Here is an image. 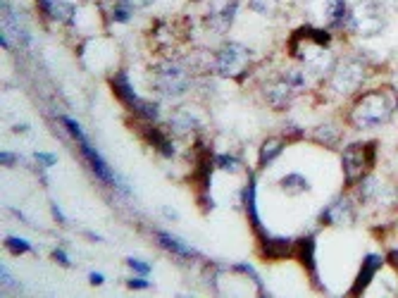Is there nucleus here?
Listing matches in <instances>:
<instances>
[{
	"instance_id": "nucleus-1",
	"label": "nucleus",
	"mask_w": 398,
	"mask_h": 298,
	"mask_svg": "<svg viewBox=\"0 0 398 298\" xmlns=\"http://www.w3.org/2000/svg\"><path fill=\"white\" fill-rule=\"evenodd\" d=\"M396 113V91L391 86H377L360 93L351 103L346 113V125L356 132H372V129L387 125Z\"/></svg>"
},
{
	"instance_id": "nucleus-2",
	"label": "nucleus",
	"mask_w": 398,
	"mask_h": 298,
	"mask_svg": "<svg viewBox=\"0 0 398 298\" xmlns=\"http://www.w3.org/2000/svg\"><path fill=\"white\" fill-rule=\"evenodd\" d=\"M253 50L239 41H227L212 53V72L220 79H234L244 84L253 69Z\"/></svg>"
},
{
	"instance_id": "nucleus-3",
	"label": "nucleus",
	"mask_w": 398,
	"mask_h": 298,
	"mask_svg": "<svg viewBox=\"0 0 398 298\" xmlns=\"http://www.w3.org/2000/svg\"><path fill=\"white\" fill-rule=\"evenodd\" d=\"M193 86V69L186 60H162L153 67V88L167 98H179Z\"/></svg>"
},
{
	"instance_id": "nucleus-4",
	"label": "nucleus",
	"mask_w": 398,
	"mask_h": 298,
	"mask_svg": "<svg viewBox=\"0 0 398 298\" xmlns=\"http://www.w3.org/2000/svg\"><path fill=\"white\" fill-rule=\"evenodd\" d=\"M377 165V141H353L341 151V172L346 189H353Z\"/></svg>"
},
{
	"instance_id": "nucleus-5",
	"label": "nucleus",
	"mask_w": 398,
	"mask_h": 298,
	"mask_svg": "<svg viewBox=\"0 0 398 298\" xmlns=\"http://www.w3.org/2000/svg\"><path fill=\"white\" fill-rule=\"evenodd\" d=\"M370 76V62L360 60V57H341L331 67L327 76L329 88L339 96H353L358 93Z\"/></svg>"
},
{
	"instance_id": "nucleus-6",
	"label": "nucleus",
	"mask_w": 398,
	"mask_h": 298,
	"mask_svg": "<svg viewBox=\"0 0 398 298\" xmlns=\"http://www.w3.org/2000/svg\"><path fill=\"white\" fill-rule=\"evenodd\" d=\"M384 29H387V12H384L380 0H360L358 5H353L348 22L343 27V31L363 38L380 36Z\"/></svg>"
},
{
	"instance_id": "nucleus-7",
	"label": "nucleus",
	"mask_w": 398,
	"mask_h": 298,
	"mask_svg": "<svg viewBox=\"0 0 398 298\" xmlns=\"http://www.w3.org/2000/svg\"><path fill=\"white\" fill-rule=\"evenodd\" d=\"M79 148H81V158L86 160V165L91 167V172L96 174L98 181H103V184H108V186H113V189H117V191L127 193V196H132V186L124 181V177L115 174L113 167L108 165V160L103 158V155L98 153L93 146H91L89 139L79 141Z\"/></svg>"
},
{
	"instance_id": "nucleus-8",
	"label": "nucleus",
	"mask_w": 398,
	"mask_h": 298,
	"mask_svg": "<svg viewBox=\"0 0 398 298\" xmlns=\"http://www.w3.org/2000/svg\"><path fill=\"white\" fill-rule=\"evenodd\" d=\"M358 219V205L348 193H339L329 200L319 212V224L322 227H334V229H343V227H353Z\"/></svg>"
},
{
	"instance_id": "nucleus-9",
	"label": "nucleus",
	"mask_w": 398,
	"mask_h": 298,
	"mask_svg": "<svg viewBox=\"0 0 398 298\" xmlns=\"http://www.w3.org/2000/svg\"><path fill=\"white\" fill-rule=\"evenodd\" d=\"M203 127H205L203 115H200V110L193 105L177 108L167 120V129L174 139H193V136H198L203 132Z\"/></svg>"
},
{
	"instance_id": "nucleus-10",
	"label": "nucleus",
	"mask_w": 398,
	"mask_h": 298,
	"mask_svg": "<svg viewBox=\"0 0 398 298\" xmlns=\"http://www.w3.org/2000/svg\"><path fill=\"white\" fill-rule=\"evenodd\" d=\"M239 15V0H210L203 17V24L215 34H227L234 27Z\"/></svg>"
},
{
	"instance_id": "nucleus-11",
	"label": "nucleus",
	"mask_w": 398,
	"mask_h": 298,
	"mask_svg": "<svg viewBox=\"0 0 398 298\" xmlns=\"http://www.w3.org/2000/svg\"><path fill=\"white\" fill-rule=\"evenodd\" d=\"M296 93H298V91L291 86V81L286 79L284 72L279 76H272V79H265L263 86H260V96H263V101L272 110H279V113L291 108Z\"/></svg>"
},
{
	"instance_id": "nucleus-12",
	"label": "nucleus",
	"mask_w": 398,
	"mask_h": 298,
	"mask_svg": "<svg viewBox=\"0 0 398 298\" xmlns=\"http://www.w3.org/2000/svg\"><path fill=\"white\" fill-rule=\"evenodd\" d=\"M356 189V200L363 205H372V203H380V205H389L394 203V189H391L389 184H384V181L377 177V174H365V177L358 181L353 186Z\"/></svg>"
},
{
	"instance_id": "nucleus-13",
	"label": "nucleus",
	"mask_w": 398,
	"mask_h": 298,
	"mask_svg": "<svg viewBox=\"0 0 398 298\" xmlns=\"http://www.w3.org/2000/svg\"><path fill=\"white\" fill-rule=\"evenodd\" d=\"M256 241H258L260 258H265V260H270V263L296 258V239L277 236V234H270V231H263V234L256 236Z\"/></svg>"
},
{
	"instance_id": "nucleus-14",
	"label": "nucleus",
	"mask_w": 398,
	"mask_h": 298,
	"mask_svg": "<svg viewBox=\"0 0 398 298\" xmlns=\"http://www.w3.org/2000/svg\"><path fill=\"white\" fill-rule=\"evenodd\" d=\"M136 134H139L141 139L160 155V158L174 160V155H177V146H174L172 134H165L158 125H153V122H143V125H139L136 127Z\"/></svg>"
},
{
	"instance_id": "nucleus-15",
	"label": "nucleus",
	"mask_w": 398,
	"mask_h": 298,
	"mask_svg": "<svg viewBox=\"0 0 398 298\" xmlns=\"http://www.w3.org/2000/svg\"><path fill=\"white\" fill-rule=\"evenodd\" d=\"M315 248H317V239L315 234H303L296 239V260L303 265V270L308 272V277L315 284V289L324 291L322 282H319V275H317V256H315Z\"/></svg>"
},
{
	"instance_id": "nucleus-16",
	"label": "nucleus",
	"mask_w": 398,
	"mask_h": 298,
	"mask_svg": "<svg viewBox=\"0 0 398 298\" xmlns=\"http://www.w3.org/2000/svg\"><path fill=\"white\" fill-rule=\"evenodd\" d=\"M384 263H387V258L380 256V253H368V256H365L360 270H358L356 280H353V284H351V291H348V294H351V296H363L365 291H368L370 284L375 282L377 272L384 268Z\"/></svg>"
},
{
	"instance_id": "nucleus-17",
	"label": "nucleus",
	"mask_w": 398,
	"mask_h": 298,
	"mask_svg": "<svg viewBox=\"0 0 398 298\" xmlns=\"http://www.w3.org/2000/svg\"><path fill=\"white\" fill-rule=\"evenodd\" d=\"M110 88H113L115 98L122 103L124 108L129 110V113H136L139 110V103H141V96L136 93L132 81H129V74L124 72V69H117V72L110 76Z\"/></svg>"
},
{
	"instance_id": "nucleus-18",
	"label": "nucleus",
	"mask_w": 398,
	"mask_h": 298,
	"mask_svg": "<svg viewBox=\"0 0 398 298\" xmlns=\"http://www.w3.org/2000/svg\"><path fill=\"white\" fill-rule=\"evenodd\" d=\"M241 205H244V212L253 227V231H256V236L267 231L263 227V219H260V210H258V177L256 174H251L248 184L244 186V191H241Z\"/></svg>"
},
{
	"instance_id": "nucleus-19",
	"label": "nucleus",
	"mask_w": 398,
	"mask_h": 298,
	"mask_svg": "<svg viewBox=\"0 0 398 298\" xmlns=\"http://www.w3.org/2000/svg\"><path fill=\"white\" fill-rule=\"evenodd\" d=\"M155 241H158L160 248H165L167 253H172L174 258H179V260H198V258H200L198 248L188 246L186 241H181L179 236L169 234V231H165V229L155 231Z\"/></svg>"
},
{
	"instance_id": "nucleus-20",
	"label": "nucleus",
	"mask_w": 398,
	"mask_h": 298,
	"mask_svg": "<svg viewBox=\"0 0 398 298\" xmlns=\"http://www.w3.org/2000/svg\"><path fill=\"white\" fill-rule=\"evenodd\" d=\"M101 15L106 17V22L113 24H129L134 17V5L129 0H101Z\"/></svg>"
},
{
	"instance_id": "nucleus-21",
	"label": "nucleus",
	"mask_w": 398,
	"mask_h": 298,
	"mask_svg": "<svg viewBox=\"0 0 398 298\" xmlns=\"http://www.w3.org/2000/svg\"><path fill=\"white\" fill-rule=\"evenodd\" d=\"M310 141L322 148H327V151H336L343 141V132L334 125V122H322V125H317L310 132Z\"/></svg>"
},
{
	"instance_id": "nucleus-22",
	"label": "nucleus",
	"mask_w": 398,
	"mask_h": 298,
	"mask_svg": "<svg viewBox=\"0 0 398 298\" xmlns=\"http://www.w3.org/2000/svg\"><path fill=\"white\" fill-rule=\"evenodd\" d=\"M286 148V136H267V139L260 144L258 148V167L260 170H267L279 160V155L284 153Z\"/></svg>"
},
{
	"instance_id": "nucleus-23",
	"label": "nucleus",
	"mask_w": 398,
	"mask_h": 298,
	"mask_svg": "<svg viewBox=\"0 0 398 298\" xmlns=\"http://www.w3.org/2000/svg\"><path fill=\"white\" fill-rule=\"evenodd\" d=\"M353 5L348 0H327V24L329 29H343L351 17Z\"/></svg>"
},
{
	"instance_id": "nucleus-24",
	"label": "nucleus",
	"mask_w": 398,
	"mask_h": 298,
	"mask_svg": "<svg viewBox=\"0 0 398 298\" xmlns=\"http://www.w3.org/2000/svg\"><path fill=\"white\" fill-rule=\"evenodd\" d=\"M279 189H282L286 196H303V193H308L312 189V184L308 181V177L301 172H289L284 174L282 179H279Z\"/></svg>"
},
{
	"instance_id": "nucleus-25",
	"label": "nucleus",
	"mask_w": 398,
	"mask_h": 298,
	"mask_svg": "<svg viewBox=\"0 0 398 298\" xmlns=\"http://www.w3.org/2000/svg\"><path fill=\"white\" fill-rule=\"evenodd\" d=\"M48 17L53 19V22H57V24L72 27V24L76 22V5L69 3V0H55V3H53V10H50Z\"/></svg>"
},
{
	"instance_id": "nucleus-26",
	"label": "nucleus",
	"mask_w": 398,
	"mask_h": 298,
	"mask_svg": "<svg viewBox=\"0 0 398 298\" xmlns=\"http://www.w3.org/2000/svg\"><path fill=\"white\" fill-rule=\"evenodd\" d=\"M160 115H162V108H160V103H158V101H146V98H141L139 110H136V113H134V120L153 122V125H158Z\"/></svg>"
},
{
	"instance_id": "nucleus-27",
	"label": "nucleus",
	"mask_w": 398,
	"mask_h": 298,
	"mask_svg": "<svg viewBox=\"0 0 398 298\" xmlns=\"http://www.w3.org/2000/svg\"><path fill=\"white\" fill-rule=\"evenodd\" d=\"M248 8L260 17H277L282 12V0H248Z\"/></svg>"
},
{
	"instance_id": "nucleus-28",
	"label": "nucleus",
	"mask_w": 398,
	"mask_h": 298,
	"mask_svg": "<svg viewBox=\"0 0 398 298\" xmlns=\"http://www.w3.org/2000/svg\"><path fill=\"white\" fill-rule=\"evenodd\" d=\"M232 272H234V275H244V277H248V280H251L253 284H256L258 294H260V296H267L265 282H263V280H260L258 270H256V268H253V265H251V263H234V265H232Z\"/></svg>"
},
{
	"instance_id": "nucleus-29",
	"label": "nucleus",
	"mask_w": 398,
	"mask_h": 298,
	"mask_svg": "<svg viewBox=\"0 0 398 298\" xmlns=\"http://www.w3.org/2000/svg\"><path fill=\"white\" fill-rule=\"evenodd\" d=\"M215 165H217V170L227 174H239L244 170V160L232 153H215Z\"/></svg>"
},
{
	"instance_id": "nucleus-30",
	"label": "nucleus",
	"mask_w": 398,
	"mask_h": 298,
	"mask_svg": "<svg viewBox=\"0 0 398 298\" xmlns=\"http://www.w3.org/2000/svg\"><path fill=\"white\" fill-rule=\"evenodd\" d=\"M5 248H8L10 256H24V253H31L34 251V246H31L27 239L22 236H15V234H8L5 236Z\"/></svg>"
},
{
	"instance_id": "nucleus-31",
	"label": "nucleus",
	"mask_w": 398,
	"mask_h": 298,
	"mask_svg": "<svg viewBox=\"0 0 398 298\" xmlns=\"http://www.w3.org/2000/svg\"><path fill=\"white\" fill-rule=\"evenodd\" d=\"M60 125H62L64 129H67V134L72 136V139L76 141V144H79V141L86 139V134H84L81 125H79V122H76V120H72L69 115H62V118H60Z\"/></svg>"
},
{
	"instance_id": "nucleus-32",
	"label": "nucleus",
	"mask_w": 398,
	"mask_h": 298,
	"mask_svg": "<svg viewBox=\"0 0 398 298\" xmlns=\"http://www.w3.org/2000/svg\"><path fill=\"white\" fill-rule=\"evenodd\" d=\"M127 268L134 272V275H143V277H148L151 275V263H146V260H139V258H134V256H129L127 258Z\"/></svg>"
},
{
	"instance_id": "nucleus-33",
	"label": "nucleus",
	"mask_w": 398,
	"mask_h": 298,
	"mask_svg": "<svg viewBox=\"0 0 398 298\" xmlns=\"http://www.w3.org/2000/svg\"><path fill=\"white\" fill-rule=\"evenodd\" d=\"M34 160H36V165L41 167V170H48V167H55L57 165V155L55 153H34Z\"/></svg>"
},
{
	"instance_id": "nucleus-34",
	"label": "nucleus",
	"mask_w": 398,
	"mask_h": 298,
	"mask_svg": "<svg viewBox=\"0 0 398 298\" xmlns=\"http://www.w3.org/2000/svg\"><path fill=\"white\" fill-rule=\"evenodd\" d=\"M151 287L153 284L148 282L143 275H136V277H132V280H127V289H132V291H148Z\"/></svg>"
},
{
	"instance_id": "nucleus-35",
	"label": "nucleus",
	"mask_w": 398,
	"mask_h": 298,
	"mask_svg": "<svg viewBox=\"0 0 398 298\" xmlns=\"http://www.w3.org/2000/svg\"><path fill=\"white\" fill-rule=\"evenodd\" d=\"M53 260L57 263V265H62V268H72V258H69V253H67V248H62V246H57V248H53Z\"/></svg>"
},
{
	"instance_id": "nucleus-36",
	"label": "nucleus",
	"mask_w": 398,
	"mask_h": 298,
	"mask_svg": "<svg viewBox=\"0 0 398 298\" xmlns=\"http://www.w3.org/2000/svg\"><path fill=\"white\" fill-rule=\"evenodd\" d=\"M0 280H3V287H8V289H17L19 287V284L15 282V277H12V272L5 268V265L0 268Z\"/></svg>"
},
{
	"instance_id": "nucleus-37",
	"label": "nucleus",
	"mask_w": 398,
	"mask_h": 298,
	"mask_svg": "<svg viewBox=\"0 0 398 298\" xmlns=\"http://www.w3.org/2000/svg\"><path fill=\"white\" fill-rule=\"evenodd\" d=\"M17 160H19V155L12 153V151H3V153H0V165H3V167H15Z\"/></svg>"
},
{
	"instance_id": "nucleus-38",
	"label": "nucleus",
	"mask_w": 398,
	"mask_h": 298,
	"mask_svg": "<svg viewBox=\"0 0 398 298\" xmlns=\"http://www.w3.org/2000/svg\"><path fill=\"white\" fill-rule=\"evenodd\" d=\"M50 212H53V219L57 224H67V217H64V212L60 210V205H57L55 200L50 203Z\"/></svg>"
},
{
	"instance_id": "nucleus-39",
	"label": "nucleus",
	"mask_w": 398,
	"mask_h": 298,
	"mask_svg": "<svg viewBox=\"0 0 398 298\" xmlns=\"http://www.w3.org/2000/svg\"><path fill=\"white\" fill-rule=\"evenodd\" d=\"M89 284L91 287H103V284H106V275H103V272H89Z\"/></svg>"
},
{
	"instance_id": "nucleus-40",
	"label": "nucleus",
	"mask_w": 398,
	"mask_h": 298,
	"mask_svg": "<svg viewBox=\"0 0 398 298\" xmlns=\"http://www.w3.org/2000/svg\"><path fill=\"white\" fill-rule=\"evenodd\" d=\"M160 212L165 215V219H169V222H177V219H179V210L172 208V205H162Z\"/></svg>"
},
{
	"instance_id": "nucleus-41",
	"label": "nucleus",
	"mask_w": 398,
	"mask_h": 298,
	"mask_svg": "<svg viewBox=\"0 0 398 298\" xmlns=\"http://www.w3.org/2000/svg\"><path fill=\"white\" fill-rule=\"evenodd\" d=\"M384 258H387V265H389V268L394 270V272H398V248H391Z\"/></svg>"
},
{
	"instance_id": "nucleus-42",
	"label": "nucleus",
	"mask_w": 398,
	"mask_h": 298,
	"mask_svg": "<svg viewBox=\"0 0 398 298\" xmlns=\"http://www.w3.org/2000/svg\"><path fill=\"white\" fill-rule=\"evenodd\" d=\"M129 3L134 5V10H146V8H151L155 0H129Z\"/></svg>"
},
{
	"instance_id": "nucleus-43",
	"label": "nucleus",
	"mask_w": 398,
	"mask_h": 298,
	"mask_svg": "<svg viewBox=\"0 0 398 298\" xmlns=\"http://www.w3.org/2000/svg\"><path fill=\"white\" fill-rule=\"evenodd\" d=\"M86 234V239H91V241H103V236H96L93 231H84Z\"/></svg>"
},
{
	"instance_id": "nucleus-44",
	"label": "nucleus",
	"mask_w": 398,
	"mask_h": 298,
	"mask_svg": "<svg viewBox=\"0 0 398 298\" xmlns=\"http://www.w3.org/2000/svg\"><path fill=\"white\" fill-rule=\"evenodd\" d=\"M12 132H29V125H15L12 127Z\"/></svg>"
},
{
	"instance_id": "nucleus-45",
	"label": "nucleus",
	"mask_w": 398,
	"mask_h": 298,
	"mask_svg": "<svg viewBox=\"0 0 398 298\" xmlns=\"http://www.w3.org/2000/svg\"><path fill=\"white\" fill-rule=\"evenodd\" d=\"M396 86H398V74H396Z\"/></svg>"
}]
</instances>
